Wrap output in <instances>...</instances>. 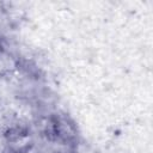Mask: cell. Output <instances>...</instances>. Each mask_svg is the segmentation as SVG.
<instances>
[{
	"label": "cell",
	"mask_w": 153,
	"mask_h": 153,
	"mask_svg": "<svg viewBox=\"0 0 153 153\" xmlns=\"http://www.w3.org/2000/svg\"><path fill=\"white\" fill-rule=\"evenodd\" d=\"M45 133L51 141L63 145L73 143L78 135L74 123L68 117L62 115H54L49 118Z\"/></svg>",
	"instance_id": "6da1fadb"
},
{
	"label": "cell",
	"mask_w": 153,
	"mask_h": 153,
	"mask_svg": "<svg viewBox=\"0 0 153 153\" xmlns=\"http://www.w3.org/2000/svg\"><path fill=\"white\" fill-rule=\"evenodd\" d=\"M5 153H18V152H16V151H11V149H10L8 152H5Z\"/></svg>",
	"instance_id": "7a4b0ae2"
}]
</instances>
